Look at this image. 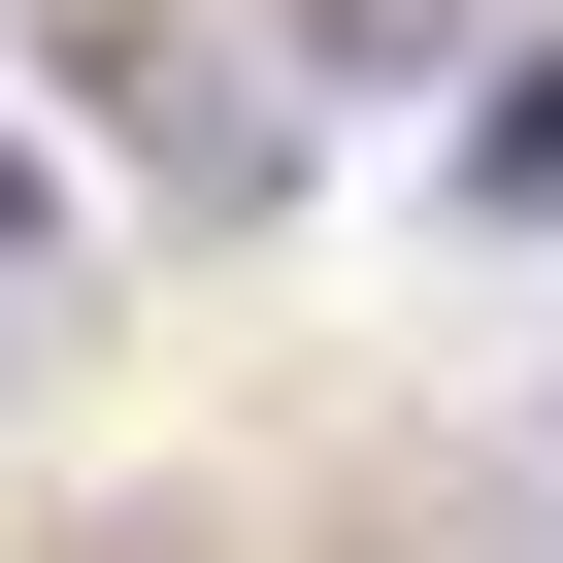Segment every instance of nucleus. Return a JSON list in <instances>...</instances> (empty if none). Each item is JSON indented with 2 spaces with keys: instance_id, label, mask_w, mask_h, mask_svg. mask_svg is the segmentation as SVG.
Here are the masks:
<instances>
[{
  "instance_id": "4",
  "label": "nucleus",
  "mask_w": 563,
  "mask_h": 563,
  "mask_svg": "<svg viewBox=\"0 0 563 563\" xmlns=\"http://www.w3.org/2000/svg\"><path fill=\"white\" fill-rule=\"evenodd\" d=\"M34 232H67V199H34V133H0V265H34Z\"/></svg>"
},
{
  "instance_id": "2",
  "label": "nucleus",
  "mask_w": 563,
  "mask_h": 563,
  "mask_svg": "<svg viewBox=\"0 0 563 563\" xmlns=\"http://www.w3.org/2000/svg\"><path fill=\"white\" fill-rule=\"evenodd\" d=\"M464 199H497V232H563V67H464Z\"/></svg>"
},
{
  "instance_id": "3",
  "label": "nucleus",
  "mask_w": 563,
  "mask_h": 563,
  "mask_svg": "<svg viewBox=\"0 0 563 563\" xmlns=\"http://www.w3.org/2000/svg\"><path fill=\"white\" fill-rule=\"evenodd\" d=\"M299 67H464V0H265Z\"/></svg>"
},
{
  "instance_id": "1",
  "label": "nucleus",
  "mask_w": 563,
  "mask_h": 563,
  "mask_svg": "<svg viewBox=\"0 0 563 563\" xmlns=\"http://www.w3.org/2000/svg\"><path fill=\"white\" fill-rule=\"evenodd\" d=\"M100 67V133L166 166V199H265V166H299V100H265V67H199V34H67Z\"/></svg>"
},
{
  "instance_id": "5",
  "label": "nucleus",
  "mask_w": 563,
  "mask_h": 563,
  "mask_svg": "<svg viewBox=\"0 0 563 563\" xmlns=\"http://www.w3.org/2000/svg\"><path fill=\"white\" fill-rule=\"evenodd\" d=\"M67 563H199V530H67Z\"/></svg>"
}]
</instances>
